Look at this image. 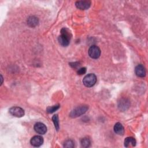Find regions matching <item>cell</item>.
<instances>
[{
  "label": "cell",
  "mask_w": 148,
  "mask_h": 148,
  "mask_svg": "<svg viewBox=\"0 0 148 148\" xmlns=\"http://www.w3.org/2000/svg\"><path fill=\"white\" fill-rule=\"evenodd\" d=\"M74 146V142L72 140H67L64 143V147H73Z\"/></svg>",
  "instance_id": "e0dca14e"
},
{
  "label": "cell",
  "mask_w": 148,
  "mask_h": 148,
  "mask_svg": "<svg viewBox=\"0 0 148 148\" xmlns=\"http://www.w3.org/2000/svg\"><path fill=\"white\" fill-rule=\"evenodd\" d=\"M86 72V68L85 67L81 68L79 69L78 71H77V73L78 75H83V74H84Z\"/></svg>",
  "instance_id": "ac0fdd59"
},
{
  "label": "cell",
  "mask_w": 148,
  "mask_h": 148,
  "mask_svg": "<svg viewBox=\"0 0 148 148\" xmlns=\"http://www.w3.org/2000/svg\"><path fill=\"white\" fill-rule=\"evenodd\" d=\"M135 73L136 75L138 76V77H145V75H146V70H145V67L141 65V64H139L138 65H137L135 68Z\"/></svg>",
  "instance_id": "9c48e42d"
},
{
  "label": "cell",
  "mask_w": 148,
  "mask_h": 148,
  "mask_svg": "<svg viewBox=\"0 0 148 148\" xmlns=\"http://www.w3.org/2000/svg\"><path fill=\"white\" fill-rule=\"evenodd\" d=\"M97 82V77L93 73H90L87 75L83 79V84L87 87H92Z\"/></svg>",
  "instance_id": "7a4b0ae2"
},
{
  "label": "cell",
  "mask_w": 148,
  "mask_h": 148,
  "mask_svg": "<svg viewBox=\"0 0 148 148\" xmlns=\"http://www.w3.org/2000/svg\"><path fill=\"white\" fill-rule=\"evenodd\" d=\"M88 55L89 56L93 58L97 59L101 55V50L100 49L95 45L91 46L88 49Z\"/></svg>",
  "instance_id": "277c9868"
},
{
  "label": "cell",
  "mask_w": 148,
  "mask_h": 148,
  "mask_svg": "<svg viewBox=\"0 0 148 148\" xmlns=\"http://www.w3.org/2000/svg\"><path fill=\"white\" fill-rule=\"evenodd\" d=\"M31 144L35 147H39L43 143V139L41 136L36 135L33 136L31 140H30Z\"/></svg>",
  "instance_id": "ba28073f"
},
{
  "label": "cell",
  "mask_w": 148,
  "mask_h": 148,
  "mask_svg": "<svg viewBox=\"0 0 148 148\" xmlns=\"http://www.w3.org/2000/svg\"><path fill=\"white\" fill-rule=\"evenodd\" d=\"M71 35L68 30L63 28L61 30V35L58 36V40L60 44L63 46H66L69 44Z\"/></svg>",
  "instance_id": "6da1fadb"
},
{
  "label": "cell",
  "mask_w": 148,
  "mask_h": 148,
  "mask_svg": "<svg viewBox=\"0 0 148 148\" xmlns=\"http://www.w3.org/2000/svg\"><path fill=\"white\" fill-rule=\"evenodd\" d=\"M91 2L90 1H77L75 3L76 6L81 10H86L90 8Z\"/></svg>",
  "instance_id": "52a82bcc"
},
{
  "label": "cell",
  "mask_w": 148,
  "mask_h": 148,
  "mask_svg": "<svg viewBox=\"0 0 148 148\" xmlns=\"http://www.w3.org/2000/svg\"><path fill=\"white\" fill-rule=\"evenodd\" d=\"M80 143L82 147H88L90 146V140L87 138H84L81 139Z\"/></svg>",
  "instance_id": "5bb4252c"
},
{
  "label": "cell",
  "mask_w": 148,
  "mask_h": 148,
  "mask_svg": "<svg viewBox=\"0 0 148 148\" xmlns=\"http://www.w3.org/2000/svg\"><path fill=\"white\" fill-rule=\"evenodd\" d=\"M114 131L118 135H123L124 132V127L120 123H117L114 126Z\"/></svg>",
  "instance_id": "7c38bea8"
},
{
  "label": "cell",
  "mask_w": 148,
  "mask_h": 148,
  "mask_svg": "<svg viewBox=\"0 0 148 148\" xmlns=\"http://www.w3.org/2000/svg\"><path fill=\"white\" fill-rule=\"evenodd\" d=\"M53 121L54 124V127L57 130H59V120H58V116L57 114H54L52 117Z\"/></svg>",
  "instance_id": "9a60e30c"
},
{
  "label": "cell",
  "mask_w": 148,
  "mask_h": 148,
  "mask_svg": "<svg viewBox=\"0 0 148 148\" xmlns=\"http://www.w3.org/2000/svg\"><path fill=\"white\" fill-rule=\"evenodd\" d=\"M59 108H60L59 105H54V106H49L47 108L46 111L49 113H52L54 112L56 110H57Z\"/></svg>",
  "instance_id": "2e32d148"
},
{
  "label": "cell",
  "mask_w": 148,
  "mask_h": 148,
  "mask_svg": "<svg viewBox=\"0 0 148 148\" xmlns=\"http://www.w3.org/2000/svg\"><path fill=\"white\" fill-rule=\"evenodd\" d=\"M9 111L12 115L17 117H21L24 115V110L20 107H12Z\"/></svg>",
  "instance_id": "5b68a950"
},
{
  "label": "cell",
  "mask_w": 148,
  "mask_h": 148,
  "mask_svg": "<svg viewBox=\"0 0 148 148\" xmlns=\"http://www.w3.org/2000/svg\"><path fill=\"white\" fill-rule=\"evenodd\" d=\"M87 109H88V107L87 106H82L77 107L71 112L69 116L72 118L77 117L85 113L87 110Z\"/></svg>",
  "instance_id": "3957f363"
},
{
  "label": "cell",
  "mask_w": 148,
  "mask_h": 148,
  "mask_svg": "<svg viewBox=\"0 0 148 148\" xmlns=\"http://www.w3.org/2000/svg\"><path fill=\"white\" fill-rule=\"evenodd\" d=\"M129 105L130 103L128 100H127L126 99H122L120 100V102H119L118 107L120 110H124L129 107Z\"/></svg>",
  "instance_id": "8fae6325"
},
{
  "label": "cell",
  "mask_w": 148,
  "mask_h": 148,
  "mask_svg": "<svg viewBox=\"0 0 148 148\" xmlns=\"http://www.w3.org/2000/svg\"><path fill=\"white\" fill-rule=\"evenodd\" d=\"M34 130L35 132H37L38 134L43 135L47 131V127L43 123L38 122L35 124Z\"/></svg>",
  "instance_id": "8992f818"
},
{
  "label": "cell",
  "mask_w": 148,
  "mask_h": 148,
  "mask_svg": "<svg viewBox=\"0 0 148 148\" xmlns=\"http://www.w3.org/2000/svg\"><path fill=\"white\" fill-rule=\"evenodd\" d=\"M27 24L31 27H35L38 24V19L35 16H30L27 19Z\"/></svg>",
  "instance_id": "4fadbf2b"
},
{
  "label": "cell",
  "mask_w": 148,
  "mask_h": 148,
  "mask_svg": "<svg viewBox=\"0 0 148 148\" xmlns=\"http://www.w3.org/2000/svg\"><path fill=\"white\" fill-rule=\"evenodd\" d=\"M124 146L126 147H134L136 145V140L132 137H127L124 140Z\"/></svg>",
  "instance_id": "30bf717a"
}]
</instances>
